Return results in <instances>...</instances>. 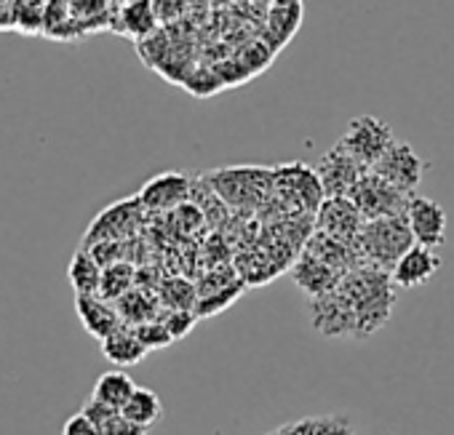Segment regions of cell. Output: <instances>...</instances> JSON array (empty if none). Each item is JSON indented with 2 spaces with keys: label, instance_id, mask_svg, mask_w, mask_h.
Returning <instances> with one entry per match:
<instances>
[{
  "label": "cell",
  "instance_id": "cell-1",
  "mask_svg": "<svg viewBox=\"0 0 454 435\" xmlns=\"http://www.w3.org/2000/svg\"><path fill=\"white\" fill-rule=\"evenodd\" d=\"M387 270L356 268L340 278V284L313 299V326L324 337L366 339L380 331L395 305Z\"/></svg>",
  "mask_w": 454,
  "mask_h": 435
},
{
  "label": "cell",
  "instance_id": "cell-2",
  "mask_svg": "<svg viewBox=\"0 0 454 435\" xmlns=\"http://www.w3.org/2000/svg\"><path fill=\"white\" fill-rule=\"evenodd\" d=\"M273 179L276 168L260 166H231L203 176V182L219 195V200L241 211L262 208L273 198Z\"/></svg>",
  "mask_w": 454,
  "mask_h": 435
},
{
  "label": "cell",
  "instance_id": "cell-3",
  "mask_svg": "<svg viewBox=\"0 0 454 435\" xmlns=\"http://www.w3.org/2000/svg\"><path fill=\"white\" fill-rule=\"evenodd\" d=\"M414 246L406 214L398 216H382V220H372L364 225L356 252L361 257L364 268H377V270H393L395 262Z\"/></svg>",
  "mask_w": 454,
  "mask_h": 435
},
{
  "label": "cell",
  "instance_id": "cell-4",
  "mask_svg": "<svg viewBox=\"0 0 454 435\" xmlns=\"http://www.w3.org/2000/svg\"><path fill=\"white\" fill-rule=\"evenodd\" d=\"M273 195L281 200V208L297 211V214H316L321 203L326 200L324 184L316 174V168L305 163H289V166H276V179H273Z\"/></svg>",
  "mask_w": 454,
  "mask_h": 435
},
{
  "label": "cell",
  "instance_id": "cell-5",
  "mask_svg": "<svg viewBox=\"0 0 454 435\" xmlns=\"http://www.w3.org/2000/svg\"><path fill=\"white\" fill-rule=\"evenodd\" d=\"M395 142L393 128L374 118V115H358L348 123L342 139L337 142L348 155H353L364 168H374L377 160L387 152V147Z\"/></svg>",
  "mask_w": 454,
  "mask_h": 435
},
{
  "label": "cell",
  "instance_id": "cell-6",
  "mask_svg": "<svg viewBox=\"0 0 454 435\" xmlns=\"http://www.w3.org/2000/svg\"><path fill=\"white\" fill-rule=\"evenodd\" d=\"M348 198L356 203V208L364 214V220H382V216H398L409 206V192L393 187L387 179H382L374 171H366L358 184L348 192Z\"/></svg>",
  "mask_w": 454,
  "mask_h": 435
},
{
  "label": "cell",
  "instance_id": "cell-7",
  "mask_svg": "<svg viewBox=\"0 0 454 435\" xmlns=\"http://www.w3.org/2000/svg\"><path fill=\"white\" fill-rule=\"evenodd\" d=\"M142 211H145V206H142L139 195L107 206L91 222V228L86 230L83 246H94V244H102V241H126V238H131L137 233L139 222H142Z\"/></svg>",
  "mask_w": 454,
  "mask_h": 435
},
{
  "label": "cell",
  "instance_id": "cell-8",
  "mask_svg": "<svg viewBox=\"0 0 454 435\" xmlns=\"http://www.w3.org/2000/svg\"><path fill=\"white\" fill-rule=\"evenodd\" d=\"M364 225H366L364 214L356 208V203L348 195L326 198L321 203V208L316 211V230L334 241L350 244V246H356Z\"/></svg>",
  "mask_w": 454,
  "mask_h": 435
},
{
  "label": "cell",
  "instance_id": "cell-9",
  "mask_svg": "<svg viewBox=\"0 0 454 435\" xmlns=\"http://www.w3.org/2000/svg\"><path fill=\"white\" fill-rule=\"evenodd\" d=\"M425 168H427V160L417 155V150L409 144V142H401L395 139L387 152L377 160V166L372 168L374 174H380L382 179H387L393 187L414 195V190L419 187L422 176H425Z\"/></svg>",
  "mask_w": 454,
  "mask_h": 435
},
{
  "label": "cell",
  "instance_id": "cell-10",
  "mask_svg": "<svg viewBox=\"0 0 454 435\" xmlns=\"http://www.w3.org/2000/svg\"><path fill=\"white\" fill-rule=\"evenodd\" d=\"M403 214H406V222H409L414 244L427 246V249L443 246V241H446V211L441 203L414 192L409 198V206Z\"/></svg>",
  "mask_w": 454,
  "mask_h": 435
},
{
  "label": "cell",
  "instance_id": "cell-11",
  "mask_svg": "<svg viewBox=\"0 0 454 435\" xmlns=\"http://www.w3.org/2000/svg\"><path fill=\"white\" fill-rule=\"evenodd\" d=\"M369 168H364L353 155H348L340 144H334L332 150H326L316 166V174L324 184V192L326 198H334V195H348L358 179L366 174Z\"/></svg>",
  "mask_w": 454,
  "mask_h": 435
},
{
  "label": "cell",
  "instance_id": "cell-12",
  "mask_svg": "<svg viewBox=\"0 0 454 435\" xmlns=\"http://www.w3.org/2000/svg\"><path fill=\"white\" fill-rule=\"evenodd\" d=\"M192 195V182L179 174V171H166L158 174L153 179L145 182V187L139 190V200L145 206V211H174L179 206H184Z\"/></svg>",
  "mask_w": 454,
  "mask_h": 435
},
{
  "label": "cell",
  "instance_id": "cell-13",
  "mask_svg": "<svg viewBox=\"0 0 454 435\" xmlns=\"http://www.w3.org/2000/svg\"><path fill=\"white\" fill-rule=\"evenodd\" d=\"M441 268V257L435 254V249L419 246L414 244L390 270V278L398 289H419L425 286Z\"/></svg>",
  "mask_w": 454,
  "mask_h": 435
},
{
  "label": "cell",
  "instance_id": "cell-14",
  "mask_svg": "<svg viewBox=\"0 0 454 435\" xmlns=\"http://www.w3.org/2000/svg\"><path fill=\"white\" fill-rule=\"evenodd\" d=\"M75 313H78L83 329L99 342H105L113 331H118L123 326L115 302H107L99 294H75Z\"/></svg>",
  "mask_w": 454,
  "mask_h": 435
},
{
  "label": "cell",
  "instance_id": "cell-15",
  "mask_svg": "<svg viewBox=\"0 0 454 435\" xmlns=\"http://www.w3.org/2000/svg\"><path fill=\"white\" fill-rule=\"evenodd\" d=\"M292 278H294V284H297L300 289H305V291L316 299V297L332 291V289L340 284L342 273H337L334 268H329V265L321 262L318 257L302 252V257L297 260V265H294V270H292Z\"/></svg>",
  "mask_w": 454,
  "mask_h": 435
},
{
  "label": "cell",
  "instance_id": "cell-16",
  "mask_svg": "<svg viewBox=\"0 0 454 435\" xmlns=\"http://www.w3.org/2000/svg\"><path fill=\"white\" fill-rule=\"evenodd\" d=\"M158 27V12L153 0H123L118 12V30L134 41H147Z\"/></svg>",
  "mask_w": 454,
  "mask_h": 435
},
{
  "label": "cell",
  "instance_id": "cell-17",
  "mask_svg": "<svg viewBox=\"0 0 454 435\" xmlns=\"http://www.w3.org/2000/svg\"><path fill=\"white\" fill-rule=\"evenodd\" d=\"M102 353L110 363H115L118 369H129V366H137L145 361L147 350L145 345L139 342L134 326H121L118 331H113L105 342H102Z\"/></svg>",
  "mask_w": 454,
  "mask_h": 435
},
{
  "label": "cell",
  "instance_id": "cell-18",
  "mask_svg": "<svg viewBox=\"0 0 454 435\" xmlns=\"http://www.w3.org/2000/svg\"><path fill=\"white\" fill-rule=\"evenodd\" d=\"M102 265L94 260V254L89 249H78L70 260L67 268V281L75 289V294H99V284H102Z\"/></svg>",
  "mask_w": 454,
  "mask_h": 435
},
{
  "label": "cell",
  "instance_id": "cell-19",
  "mask_svg": "<svg viewBox=\"0 0 454 435\" xmlns=\"http://www.w3.org/2000/svg\"><path fill=\"white\" fill-rule=\"evenodd\" d=\"M134 390H137L134 379L123 369H113V371H105L94 382L91 398H97V400H102V403H107V406H113V408L121 411L129 403V398L134 395Z\"/></svg>",
  "mask_w": 454,
  "mask_h": 435
},
{
  "label": "cell",
  "instance_id": "cell-20",
  "mask_svg": "<svg viewBox=\"0 0 454 435\" xmlns=\"http://www.w3.org/2000/svg\"><path fill=\"white\" fill-rule=\"evenodd\" d=\"M121 414L126 419H131L134 424L150 430L153 424H158L163 419V403H160L158 392H153L147 387H137L134 395L129 398V403L121 408Z\"/></svg>",
  "mask_w": 454,
  "mask_h": 435
},
{
  "label": "cell",
  "instance_id": "cell-21",
  "mask_svg": "<svg viewBox=\"0 0 454 435\" xmlns=\"http://www.w3.org/2000/svg\"><path fill=\"white\" fill-rule=\"evenodd\" d=\"M118 313H121V321L126 326H139V323H147V321H155L160 313L155 310V302L147 297V291L142 289H131L129 294H123L118 302H115Z\"/></svg>",
  "mask_w": 454,
  "mask_h": 435
},
{
  "label": "cell",
  "instance_id": "cell-22",
  "mask_svg": "<svg viewBox=\"0 0 454 435\" xmlns=\"http://www.w3.org/2000/svg\"><path fill=\"white\" fill-rule=\"evenodd\" d=\"M134 268L129 262H115L107 265L102 270V284H99V297H105L107 302H118L123 294H129L134 289Z\"/></svg>",
  "mask_w": 454,
  "mask_h": 435
},
{
  "label": "cell",
  "instance_id": "cell-23",
  "mask_svg": "<svg viewBox=\"0 0 454 435\" xmlns=\"http://www.w3.org/2000/svg\"><path fill=\"white\" fill-rule=\"evenodd\" d=\"M160 302L168 310H195L198 289L184 278H168L160 284Z\"/></svg>",
  "mask_w": 454,
  "mask_h": 435
},
{
  "label": "cell",
  "instance_id": "cell-24",
  "mask_svg": "<svg viewBox=\"0 0 454 435\" xmlns=\"http://www.w3.org/2000/svg\"><path fill=\"white\" fill-rule=\"evenodd\" d=\"M158 321L168 329V334L176 342V339H184L192 331V326L198 323V313L195 310H168L166 307V313H160Z\"/></svg>",
  "mask_w": 454,
  "mask_h": 435
},
{
  "label": "cell",
  "instance_id": "cell-25",
  "mask_svg": "<svg viewBox=\"0 0 454 435\" xmlns=\"http://www.w3.org/2000/svg\"><path fill=\"white\" fill-rule=\"evenodd\" d=\"M134 331H137V337H139V342L145 345L147 353H150V350H163V347H168V345L174 342V337L168 334V329H166L158 318L134 326Z\"/></svg>",
  "mask_w": 454,
  "mask_h": 435
},
{
  "label": "cell",
  "instance_id": "cell-26",
  "mask_svg": "<svg viewBox=\"0 0 454 435\" xmlns=\"http://www.w3.org/2000/svg\"><path fill=\"white\" fill-rule=\"evenodd\" d=\"M99 435H147L145 427L134 424L131 419H126L121 411L115 416H110L102 427H99Z\"/></svg>",
  "mask_w": 454,
  "mask_h": 435
},
{
  "label": "cell",
  "instance_id": "cell-27",
  "mask_svg": "<svg viewBox=\"0 0 454 435\" xmlns=\"http://www.w3.org/2000/svg\"><path fill=\"white\" fill-rule=\"evenodd\" d=\"M62 435H99V430H97V424H94L83 411H78V414H73V416L65 422Z\"/></svg>",
  "mask_w": 454,
  "mask_h": 435
},
{
  "label": "cell",
  "instance_id": "cell-28",
  "mask_svg": "<svg viewBox=\"0 0 454 435\" xmlns=\"http://www.w3.org/2000/svg\"><path fill=\"white\" fill-rule=\"evenodd\" d=\"M94 424H97V430L110 419V416H115L118 414V408H113V406H107V403H102V400H97V398H91L83 408H81Z\"/></svg>",
  "mask_w": 454,
  "mask_h": 435
}]
</instances>
